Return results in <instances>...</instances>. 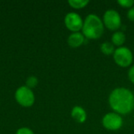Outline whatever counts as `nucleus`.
I'll list each match as a JSON object with an SVG mask.
<instances>
[{
    "mask_svg": "<svg viewBox=\"0 0 134 134\" xmlns=\"http://www.w3.org/2000/svg\"><path fill=\"white\" fill-rule=\"evenodd\" d=\"M16 134H34V133L28 128H20L16 131Z\"/></svg>",
    "mask_w": 134,
    "mask_h": 134,
    "instance_id": "nucleus-15",
    "label": "nucleus"
},
{
    "mask_svg": "<svg viewBox=\"0 0 134 134\" xmlns=\"http://www.w3.org/2000/svg\"><path fill=\"white\" fill-rule=\"evenodd\" d=\"M65 26L68 30L73 32H79L82 29L83 27V20L82 17L76 13L71 12L68 13L64 18Z\"/></svg>",
    "mask_w": 134,
    "mask_h": 134,
    "instance_id": "nucleus-7",
    "label": "nucleus"
},
{
    "mask_svg": "<svg viewBox=\"0 0 134 134\" xmlns=\"http://www.w3.org/2000/svg\"><path fill=\"white\" fill-rule=\"evenodd\" d=\"M16 100L23 107H31L35 102V95L32 90L27 86H20L15 93Z\"/></svg>",
    "mask_w": 134,
    "mask_h": 134,
    "instance_id": "nucleus-4",
    "label": "nucleus"
},
{
    "mask_svg": "<svg viewBox=\"0 0 134 134\" xmlns=\"http://www.w3.org/2000/svg\"><path fill=\"white\" fill-rule=\"evenodd\" d=\"M85 41L84 35L80 32H73L68 38V45L72 48H77L81 46Z\"/></svg>",
    "mask_w": 134,
    "mask_h": 134,
    "instance_id": "nucleus-9",
    "label": "nucleus"
},
{
    "mask_svg": "<svg viewBox=\"0 0 134 134\" xmlns=\"http://www.w3.org/2000/svg\"><path fill=\"white\" fill-rule=\"evenodd\" d=\"M26 83H27V87H28L30 89L31 88H34L38 84V79H37V78H35L34 76H31V77H29L27 79Z\"/></svg>",
    "mask_w": 134,
    "mask_h": 134,
    "instance_id": "nucleus-14",
    "label": "nucleus"
},
{
    "mask_svg": "<svg viewBox=\"0 0 134 134\" xmlns=\"http://www.w3.org/2000/svg\"><path fill=\"white\" fill-rule=\"evenodd\" d=\"M118 4L123 8H132L134 5L133 0H119Z\"/></svg>",
    "mask_w": 134,
    "mask_h": 134,
    "instance_id": "nucleus-13",
    "label": "nucleus"
},
{
    "mask_svg": "<svg viewBox=\"0 0 134 134\" xmlns=\"http://www.w3.org/2000/svg\"><path fill=\"white\" fill-rule=\"evenodd\" d=\"M104 23L96 14L88 15L83 23L82 35L89 39H98L104 34Z\"/></svg>",
    "mask_w": 134,
    "mask_h": 134,
    "instance_id": "nucleus-2",
    "label": "nucleus"
},
{
    "mask_svg": "<svg viewBox=\"0 0 134 134\" xmlns=\"http://www.w3.org/2000/svg\"><path fill=\"white\" fill-rule=\"evenodd\" d=\"M127 16L131 21H134V6L130 9L127 13Z\"/></svg>",
    "mask_w": 134,
    "mask_h": 134,
    "instance_id": "nucleus-17",
    "label": "nucleus"
},
{
    "mask_svg": "<svg viewBox=\"0 0 134 134\" xmlns=\"http://www.w3.org/2000/svg\"><path fill=\"white\" fill-rule=\"evenodd\" d=\"M104 25L111 31L118 30L122 24L120 14L115 9H108L104 14Z\"/></svg>",
    "mask_w": 134,
    "mask_h": 134,
    "instance_id": "nucleus-5",
    "label": "nucleus"
},
{
    "mask_svg": "<svg viewBox=\"0 0 134 134\" xmlns=\"http://www.w3.org/2000/svg\"><path fill=\"white\" fill-rule=\"evenodd\" d=\"M89 3H90V1L88 0H69L68 1V4L70 5V6L76 9L84 8Z\"/></svg>",
    "mask_w": 134,
    "mask_h": 134,
    "instance_id": "nucleus-11",
    "label": "nucleus"
},
{
    "mask_svg": "<svg viewBox=\"0 0 134 134\" xmlns=\"http://www.w3.org/2000/svg\"><path fill=\"white\" fill-rule=\"evenodd\" d=\"M71 115L73 119L79 123L85 122L86 120V117H87L85 109L82 108L81 106H75L71 110Z\"/></svg>",
    "mask_w": 134,
    "mask_h": 134,
    "instance_id": "nucleus-8",
    "label": "nucleus"
},
{
    "mask_svg": "<svg viewBox=\"0 0 134 134\" xmlns=\"http://www.w3.org/2000/svg\"><path fill=\"white\" fill-rule=\"evenodd\" d=\"M100 50L105 55H111L115 52V46L109 42H105L100 46Z\"/></svg>",
    "mask_w": 134,
    "mask_h": 134,
    "instance_id": "nucleus-12",
    "label": "nucleus"
},
{
    "mask_svg": "<svg viewBox=\"0 0 134 134\" xmlns=\"http://www.w3.org/2000/svg\"><path fill=\"white\" fill-rule=\"evenodd\" d=\"M108 101L111 108L117 114L127 115L134 109L133 94L125 87L115 89L111 93Z\"/></svg>",
    "mask_w": 134,
    "mask_h": 134,
    "instance_id": "nucleus-1",
    "label": "nucleus"
},
{
    "mask_svg": "<svg viewBox=\"0 0 134 134\" xmlns=\"http://www.w3.org/2000/svg\"><path fill=\"white\" fill-rule=\"evenodd\" d=\"M128 76H129V79H130V82L134 84V65L129 70Z\"/></svg>",
    "mask_w": 134,
    "mask_h": 134,
    "instance_id": "nucleus-16",
    "label": "nucleus"
},
{
    "mask_svg": "<svg viewBox=\"0 0 134 134\" xmlns=\"http://www.w3.org/2000/svg\"><path fill=\"white\" fill-rule=\"evenodd\" d=\"M112 44L116 46H122L126 42V35L122 31H116L111 38Z\"/></svg>",
    "mask_w": 134,
    "mask_h": 134,
    "instance_id": "nucleus-10",
    "label": "nucleus"
},
{
    "mask_svg": "<svg viewBox=\"0 0 134 134\" xmlns=\"http://www.w3.org/2000/svg\"><path fill=\"white\" fill-rule=\"evenodd\" d=\"M113 58L119 66L122 68H127L133 63V55L129 48L121 46L115 50Z\"/></svg>",
    "mask_w": 134,
    "mask_h": 134,
    "instance_id": "nucleus-3",
    "label": "nucleus"
},
{
    "mask_svg": "<svg viewBox=\"0 0 134 134\" xmlns=\"http://www.w3.org/2000/svg\"><path fill=\"white\" fill-rule=\"evenodd\" d=\"M122 123L123 122L122 117L119 114L115 112L106 114L102 119V124L104 127L111 131L119 130L122 127Z\"/></svg>",
    "mask_w": 134,
    "mask_h": 134,
    "instance_id": "nucleus-6",
    "label": "nucleus"
}]
</instances>
